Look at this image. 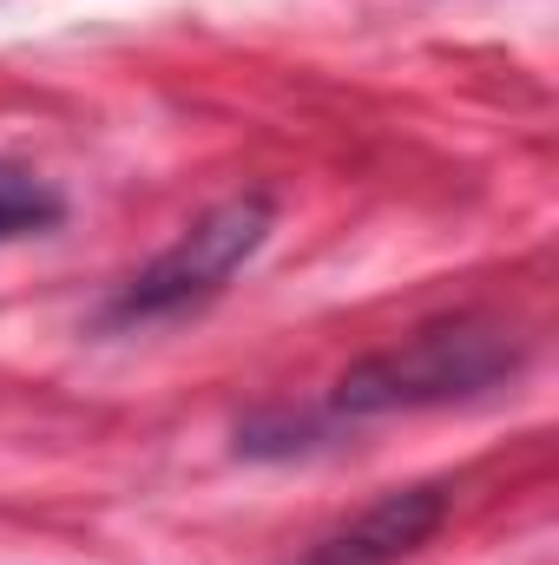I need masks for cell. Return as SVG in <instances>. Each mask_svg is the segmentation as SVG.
<instances>
[{
    "mask_svg": "<svg viewBox=\"0 0 559 565\" xmlns=\"http://www.w3.org/2000/svg\"><path fill=\"white\" fill-rule=\"evenodd\" d=\"M527 369V335L494 322V316H447L428 322L415 335L362 355L309 415H283V422H251L238 427V454H296L323 434L349 422H382V415H421V408H454V402H481L500 395L507 382H520Z\"/></svg>",
    "mask_w": 559,
    "mask_h": 565,
    "instance_id": "1",
    "label": "cell"
},
{
    "mask_svg": "<svg viewBox=\"0 0 559 565\" xmlns=\"http://www.w3.org/2000/svg\"><path fill=\"white\" fill-rule=\"evenodd\" d=\"M277 231V204L264 191H238L224 204H211L204 217H191L145 270L113 289L106 322L113 329H139V322H171L198 302H211L224 282L238 277Z\"/></svg>",
    "mask_w": 559,
    "mask_h": 565,
    "instance_id": "2",
    "label": "cell"
},
{
    "mask_svg": "<svg viewBox=\"0 0 559 565\" xmlns=\"http://www.w3.org/2000/svg\"><path fill=\"white\" fill-rule=\"evenodd\" d=\"M66 217V198L20 158H0V244H20V237H40Z\"/></svg>",
    "mask_w": 559,
    "mask_h": 565,
    "instance_id": "4",
    "label": "cell"
},
{
    "mask_svg": "<svg viewBox=\"0 0 559 565\" xmlns=\"http://www.w3.org/2000/svg\"><path fill=\"white\" fill-rule=\"evenodd\" d=\"M447 507H454V487H447V480L395 487V493L369 500L349 526L323 533L303 559H289V565H402V559H415L421 546L441 533Z\"/></svg>",
    "mask_w": 559,
    "mask_h": 565,
    "instance_id": "3",
    "label": "cell"
}]
</instances>
